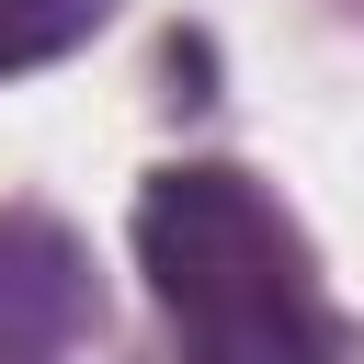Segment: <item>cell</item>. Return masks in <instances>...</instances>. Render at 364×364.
<instances>
[{"label":"cell","mask_w":364,"mask_h":364,"mask_svg":"<svg viewBox=\"0 0 364 364\" xmlns=\"http://www.w3.org/2000/svg\"><path fill=\"white\" fill-rule=\"evenodd\" d=\"M102 11L114 0H0V80L11 68H57L68 46H91Z\"/></svg>","instance_id":"3957f363"},{"label":"cell","mask_w":364,"mask_h":364,"mask_svg":"<svg viewBox=\"0 0 364 364\" xmlns=\"http://www.w3.org/2000/svg\"><path fill=\"white\" fill-rule=\"evenodd\" d=\"M91 330V262L57 216H0V364H57Z\"/></svg>","instance_id":"7a4b0ae2"},{"label":"cell","mask_w":364,"mask_h":364,"mask_svg":"<svg viewBox=\"0 0 364 364\" xmlns=\"http://www.w3.org/2000/svg\"><path fill=\"white\" fill-rule=\"evenodd\" d=\"M136 262L182 330V364H330L318 273L250 171H159L136 193Z\"/></svg>","instance_id":"6da1fadb"}]
</instances>
